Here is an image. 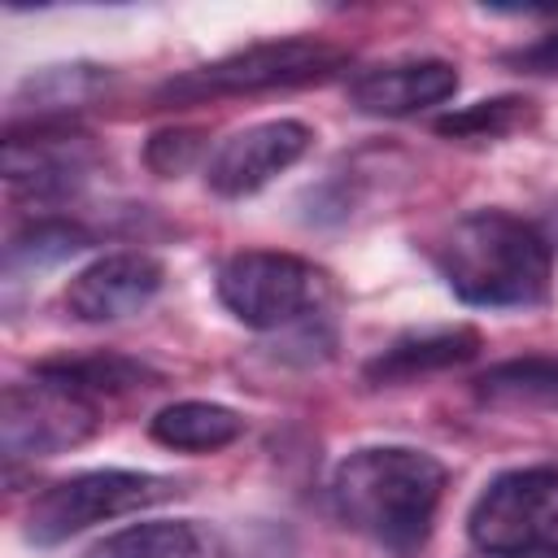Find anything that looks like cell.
I'll return each mask as SVG.
<instances>
[{
    "instance_id": "cell-1",
    "label": "cell",
    "mask_w": 558,
    "mask_h": 558,
    "mask_svg": "<svg viewBox=\"0 0 558 558\" xmlns=\"http://www.w3.org/2000/svg\"><path fill=\"white\" fill-rule=\"evenodd\" d=\"M445 462L414 445H366L336 462V519L388 554H410L427 541L445 497Z\"/></svg>"
},
{
    "instance_id": "cell-2",
    "label": "cell",
    "mask_w": 558,
    "mask_h": 558,
    "mask_svg": "<svg viewBox=\"0 0 558 558\" xmlns=\"http://www.w3.org/2000/svg\"><path fill=\"white\" fill-rule=\"evenodd\" d=\"M449 292L475 310H532L549 301V240L519 214L471 209L436 248Z\"/></svg>"
},
{
    "instance_id": "cell-3",
    "label": "cell",
    "mask_w": 558,
    "mask_h": 558,
    "mask_svg": "<svg viewBox=\"0 0 558 558\" xmlns=\"http://www.w3.org/2000/svg\"><path fill=\"white\" fill-rule=\"evenodd\" d=\"M218 301L248 331H310L331 305V279L279 248H244L218 266Z\"/></svg>"
},
{
    "instance_id": "cell-4",
    "label": "cell",
    "mask_w": 558,
    "mask_h": 558,
    "mask_svg": "<svg viewBox=\"0 0 558 558\" xmlns=\"http://www.w3.org/2000/svg\"><path fill=\"white\" fill-rule=\"evenodd\" d=\"M349 65V52L327 39H262L235 48L209 65H196L161 87V100H205V96H253L275 87H305L323 83Z\"/></svg>"
},
{
    "instance_id": "cell-5",
    "label": "cell",
    "mask_w": 558,
    "mask_h": 558,
    "mask_svg": "<svg viewBox=\"0 0 558 558\" xmlns=\"http://www.w3.org/2000/svg\"><path fill=\"white\" fill-rule=\"evenodd\" d=\"M179 497V480L170 475H153V471H118V466H105V471H78L70 480H57L48 484L31 510H26V541L48 549V545H61L96 523H109V519H122V514H140L157 501H170Z\"/></svg>"
},
{
    "instance_id": "cell-6",
    "label": "cell",
    "mask_w": 558,
    "mask_h": 558,
    "mask_svg": "<svg viewBox=\"0 0 558 558\" xmlns=\"http://www.w3.org/2000/svg\"><path fill=\"white\" fill-rule=\"evenodd\" d=\"M100 427V401L48 371L13 379L0 397V445L9 458H52L87 445Z\"/></svg>"
},
{
    "instance_id": "cell-7",
    "label": "cell",
    "mask_w": 558,
    "mask_h": 558,
    "mask_svg": "<svg viewBox=\"0 0 558 558\" xmlns=\"http://www.w3.org/2000/svg\"><path fill=\"white\" fill-rule=\"evenodd\" d=\"M558 466H514L488 480L466 510V536L484 558H514L558 541Z\"/></svg>"
},
{
    "instance_id": "cell-8",
    "label": "cell",
    "mask_w": 558,
    "mask_h": 558,
    "mask_svg": "<svg viewBox=\"0 0 558 558\" xmlns=\"http://www.w3.org/2000/svg\"><path fill=\"white\" fill-rule=\"evenodd\" d=\"M96 170V148L87 135L65 131L61 122L39 126H9L4 135V179L13 192L31 201H65L74 196Z\"/></svg>"
},
{
    "instance_id": "cell-9",
    "label": "cell",
    "mask_w": 558,
    "mask_h": 558,
    "mask_svg": "<svg viewBox=\"0 0 558 558\" xmlns=\"http://www.w3.org/2000/svg\"><path fill=\"white\" fill-rule=\"evenodd\" d=\"M310 140H314V131L305 122H296V118L253 122V126L227 135L214 148V157L205 166V183L218 196H227V201L253 196L270 179H279L283 170H292L310 153Z\"/></svg>"
},
{
    "instance_id": "cell-10",
    "label": "cell",
    "mask_w": 558,
    "mask_h": 558,
    "mask_svg": "<svg viewBox=\"0 0 558 558\" xmlns=\"http://www.w3.org/2000/svg\"><path fill=\"white\" fill-rule=\"evenodd\" d=\"M166 283V266L144 248H118L70 275L61 305L78 323H118L140 314Z\"/></svg>"
},
{
    "instance_id": "cell-11",
    "label": "cell",
    "mask_w": 558,
    "mask_h": 558,
    "mask_svg": "<svg viewBox=\"0 0 558 558\" xmlns=\"http://www.w3.org/2000/svg\"><path fill=\"white\" fill-rule=\"evenodd\" d=\"M458 92V65L440 57L388 61L349 78V105L371 118H410L432 105H445Z\"/></svg>"
},
{
    "instance_id": "cell-12",
    "label": "cell",
    "mask_w": 558,
    "mask_h": 558,
    "mask_svg": "<svg viewBox=\"0 0 558 558\" xmlns=\"http://www.w3.org/2000/svg\"><path fill=\"white\" fill-rule=\"evenodd\" d=\"M480 353V331L475 327H423L397 336L388 349H379L366 362V384H410L432 371L462 366Z\"/></svg>"
},
{
    "instance_id": "cell-13",
    "label": "cell",
    "mask_w": 558,
    "mask_h": 558,
    "mask_svg": "<svg viewBox=\"0 0 558 558\" xmlns=\"http://www.w3.org/2000/svg\"><path fill=\"white\" fill-rule=\"evenodd\" d=\"M83 558H231V545L201 519H148L96 541Z\"/></svg>"
},
{
    "instance_id": "cell-14",
    "label": "cell",
    "mask_w": 558,
    "mask_h": 558,
    "mask_svg": "<svg viewBox=\"0 0 558 558\" xmlns=\"http://www.w3.org/2000/svg\"><path fill=\"white\" fill-rule=\"evenodd\" d=\"M109 74L100 65L87 61H70V65H44L35 74L22 78V87L13 92V118L9 126H39V122H61L65 113L83 109L87 100H96L105 92Z\"/></svg>"
},
{
    "instance_id": "cell-15",
    "label": "cell",
    "mask_w": 558,
    "mask_h": 558,
    "mask_svg": "<svg viewBox=\"0 0 558 558\" xmlns=\"http://www.w3.org/2000/svg\"><path fill=\"white\" fill-rule=\"evenodd\" d=\"M148 436L179 453H214L244 436V418L218 401H174L153 414Z\"/></svg>"
},
{
    "instance_id": "cell-16",
    "label": "cell",
    "mask_w": 558,
    "mask_h": 558,
    "mask_svg": "<svg viewBox=\"0 0 558 558\" xmlns=\"http://www.w3.org/2000/svg\"><path fill=\"white\" fill-rule=\"evenodd\" d=\"M475 397L493 410H554L558 405V357L532 353L488 366L475 379Z\"/></svg>"
},
{
    "instance_id": "cell-17",
    "label": "cell",
    "mask_w": 558,
    "mask_h": 558,
    "mask_svg": "<svg viewBox=\"0 0 558 558\" xmlns=\"http://www.w3.org/2000/svg\"><path fill=\"white\" fill-rule=\"evenodd\" d=\"M87 244H92V235L78 222H70V218H35L4 244V275L17 279V275L48 270V266L83 253Z\"/></svg>"
},
{
    "instance_id": "cell-18",
    "label": "cell",
    "mask_w": 558,
    "mask_h": 558,
    "mask_svg": "<svg viewBox=\"0 0 558 558\" xmlns=\"http://www.w3.org/2000/svg\"><path fill=\"white\" fill-rule=\"evenodd\" d=\"M39 371L92 392L96 401L100 397H113V392H126V388H140L144 379H153L140 362L122 357V353H96V357H52V362H39Z\"/></svg>"
},
{
    "instance_id": "cell-19",
    "label": "cell",
    "mask_w": 558,
    "mask_h": 558,
    "mask_svg": "<svg viewBox=\"0 0 558 558\" xmlns=\"http://www.w3.org/2000/svg\"><path fill=\"white\" fill-rule=\"evenodd\" d=\"M527 118H532V100H523V96H493V100H475V105H466L458 113H445L436 122V131L453 135V140H497V135L519 131Z\"/></svg>"
},
{
    "instance_id": "cell-20",
    "label": "cell",
    "mask_w": 558,
    "mask_h": 558,
    "mask_svg": "<svg viewBox=\"0 0 558 558\" xmlns=\"http://www.w3.org/2000/svg\"><path fill=\"white\" fill-rule=\"evenodd\" d=\"M196 153H201V135L196 131H161V135L148 140L144 157H148V166L157 174H179V170H187L196 161Z\"/></svg>"
},
{
    "instance_id": "cell-21",
    "label": "cell",
    "mask_w": 558,
    "mask_h": 558,
    "mask_svg": "<svg viewBox=\"0 0 558 558\" xmlns=\"http://www.w3.org/2000/svg\"><path fill=\"white\" fill-rule=\"evenodd\" d=\"M506 65L527 70V74H558V31H549V35H541V39L523 44L519 52L506 57Z\"/></svg>"
},
{
    "instance_id": "cell-22",
    "label": "cell",
    "mask_w": 558,
    "mask_h": 558,
    "mask_svg": "<svg viewBox=\"0 0 558 558\" xmlns=\"http://www.w3.org/2000/svg\"><path fill=\"white\" fill-rule=\"evenodd\" d=\"M514 558H558V541H545V545H536L527 554H514Z\"/></svg>"
}]
</instances>
